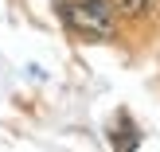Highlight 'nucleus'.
Masks as SVG:
<instances>
[{
	"instance_id": "nucleus-1",
	"label": "nucleus",
	"mask_w": 160,
	"mask_h": 152,
	"mask_svg": "<svg viewBox=\"0 0 160 152\" xmlns=\"http://www.w3.org/2000/svg\"><path fill=\"white\" fill-rule=\"evenodd\" d=\"M62 20L70 31H78L86 39H109L117 12L109 0H70V4H62Z\"/></svg>"
},
{
	"instance_id": "nucleus-2",
	"label": "nucleus",
	"mask_w": 160,
	"mask_h": 152,
	"mask_svg": "<svg viewBox=\"0 0 160 152\" xmlns=\"http://www.w3.org/2000/svg\"><path fill=\"white\" fill-rule=\"evenodd\" d=\"M113 4L117 16H129V20H137V16H145L148 8H152V0H109Z\"/></svg>"
},
{
	"instance_id": "nucleus-3",
	"label": "nucleus",
	"mask_w": 160,
	"mask_h": 152,
	"mask_svg": "<svg viewBox=\"0 0 160 152\" xmlns=\"http://www.w3.org/2000/svg\"><path fill=\"white\" fill-rule=\"evenodd\" d=\"M113 145L117 148H137V133H133L129 117H121V133H113Z\"/></svg>"
}]
</instances>
